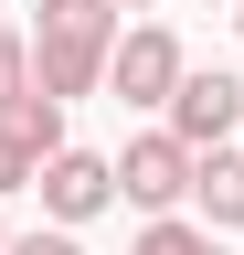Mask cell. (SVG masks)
<instances>
[{
  "instance_id": "cell-1",
  "label": "cell",
  "mask_w": 244,
  "mask_h": 255,
  "mask_svg": "<svg viewBox=\"0 0 244 255\" xmlns=\"http://www.w3.org/2000/svg\"><path fill=\"white\" fill-rule=\"evenodd\" d=\"M32 43V96L75 107V96L106 85V53H117V11L106 0H43V21L21 32Z\"/></svg>"
},
{
  "instance_id": "cell-2",
  "label": "cell",
  "mask_w": 244,
  "mask_h": 255,
  "mask_svg": "<svg viewBox=\"0 0 244 255\" xmlns=\"http://www.w3.org/2000/svg\"><path fill=\"white\" fill-rule=\"evenodd\" d=\"M180 75H191V53H180L170 21H128V32H117V53H106V96H117V107H160V117H170Z\"/></svg>"
},
{
  "instance_id": "cell-3",
  "label": "cell",
  "mask_w": 244,
  "mask_h": 255,
  "mask_svg": "<svg viewBox=\"0 0 244 255\" xmlns=\"http://www.w3.org/2000/svg\"><path fill=\"white\" fill-rule=\"evenodd\" d=\"M117 202H138L149 223L180 213V202H191V149H180L170 128H138V138L117 149Z\"/></svg>"
},
{
  "instance_id": "cell-4",
  "label": "cell",
  "mask_w": 244,
  "mask_h": 255,
  "mask_svg": "<svg viewBox=\"0 0 244 255\" xmlns=\"http://www.w3.org/2000/svg\"><path fill=\"white\" fill-rule=\"evenodd\" d=\"M234 128H244V85L223 75V64H191L180 96H170V138L202 159V149H234Z\"/></svg>"
},
{
  "instance_id": "cell-5",
  "label": "cell",
  "mask_w": 244,
  "mask_h": 255,
  "mask_svg": "<svg viewBox=\"0 0 244 255\" xmlns=\"http://www.w3.org/2000/svg\"><path fill=\"white\" fill-rule=\"evenodd\" d=\"M32 191H43L53 234H75V223H96V213L117 202V159H96V149H53L43 170H32Z\"/></svg>"
},
{
  "instance_id": "cell-6",
  "label": "cell",
  "mask_w": 244,
  "mask_h": 255,
  "mask_svg": "<svg viewBox=\"0 0 244 255\" xmlns=\"http://www.w3.org/2000/svg\"><path fill=\"white\" fill-rule=\"evenodd\" d=\"M191 213H202V234L244 223V149H202L191 159Z\"/></svg>"
},
{
  "instance_id": "cell-7",
  "label": "cell",
  "mask_w": 244,
  "mask_h": 255,
  "mask_svg": "<svg viewBox=\"0 0 244 255\" xmlns=\"http://www.w3.org/2000/svg\"><path fill=\"white\" fill-rule=\"evenodd\" d=\"M0 128H11V138L32 149V159H53V149H75V138H64V107H53V96H21V107L0 117Z\"/></svg>"
},
{
  "instance_id": "cell-8",
  "label": "cell",
  "mask_w": 244,
  "mask_h": 255,
  "mask_svg": "<svg viewBox=\"0 0 244 255\" xmlns=\"http://www.w3.org/2000/svg\"><path fill=\"white\" fill-rule=\"evenodd\" d=\"M21 96H32V43H21V32L0 21V117H11Z\"/></svg>"
},
{
  "instance_id": "cell-9",
  "label": "cell",
  "mask_w": 244,
  "mask_h": 255,
  "mask_svg": "<svg viewBox=\"0 0 244 255\" xmlns=\"http://www.w3.org/2000/svg\"><path fill=\"white\" fill-rule=\"evenodd\" d=\"M212 234H202V223H180V213H160V223H149V234L128 245V255H202Z\"/></svg>"
},
{
  "instance_id": "cell-10",
  "label": "cell",
  "mask_w": 244,
  "mask_h": 255,
  "mask_svg": "<svg viewBox=\"0 0 244 255\" xmlns=\"http://www.w3.org/2000/svg\"><path fill=\"white\" fill-rule=\"evenodd\" d=\"M32 170H43V159H32V149H21V138H11V128H0V202H11V191H32Z\"/></svg>"
},
{
  "instance_id": "cell-11",
  "label": "cell",
  "mask_w": 244,
  "mask_h": 255,
  "mask_svg": "<svg viewBox=\"0 0 244 255\" xmlns=\"http://www.w3.org/2000/svg\"><path fill=\"white\" fill-rule=\"evenodd\" d=\"M11 255H85L75 234H11Z\"/></svg>"
},
{
  "instance_id": "cell-12",
  "label": "cell",
  "mask_w": 244,
  "mask_h": 255,
  "mask_svg": "<svg viewBox=\"0 0 244 255\" xmlns=\"http://www.w3.org/2000/svg\"><path fill=\"white\" fill-rule=\"evenodd\" d=\"M106 11H160V0H106Z\"/></svg>"
},
{
  "instance_id": "cell-13",
  "label": "cell",
  "mask_w": 244,
  "mask_h": 255,
  "mask_svg": "<svg viewBox=\"0 0 244 255\" xmlns=\"http://www.w3.org/2000/svg\"><path fill=\"white\" fill-rule=\"evenodd\" d=\"M0 255H11V223H0Z\"/></svg>"
},
{
  "instance_id": "cell-14",
  "label": "cell",
  "mask_w": 244,
  "mask_h": 255,
  "mask_svg": "<svg viewBox=\"0 0 244 255\" xmlns=\"http://www.w3.org/2000/svg\"><path fill=\"white\" fill-rule=\"evenodd\" d=\"M202 255H223V245H202Z\"/></svg>"
},
{
  "instance_id": "cell-15",
  "label": "cell",
  "mask_w": 244,
  "mask_h": 255,
  "mask_svg": "<svg viewBox=\"0 0 244 255\" xmlns=\"http://www.w3.org/2000/svg\"><path fill=\"white\" fill-rule=\"evenodd\" d=\"M0 11H11V0H0Z\"/></svg>"
},
{
  "instance_id": "cell-16",
  "label": "cell",
  "mask_w": 244,
  "mask_h": 255,
  "mask_svg": "<svg viewBox=\"0 0 244 255\" xmlns=\"http://www.w3.org/2000/svg\"><path fill=\"white\" fill-rule=\"evenodd\" d=\"M234 21H244V11H234Z\"/></svg>"
}]
</instances>
